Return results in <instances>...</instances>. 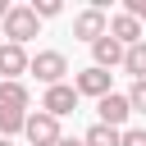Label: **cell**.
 Returning <instances> with one entry per match:
<instances>
[{
	"instance_id": "obj_6",
	"label": "cell",
	"mask_w": 146,
	"mask_h": 146,
	"mask_svg": "<svg viewBox=\"0 0 146 146\" xmlns=\"http://www.w3.org/2000/svg\"><path fill=\"white\" fill-rule=\"evenodd\" d=\"M41 110H46L50 119H64V114H73V110H78V91H73V82L46 87V96H41Z\"/></svg>"
},
{
	"instance_id": "obj_2",
	"label": "cell",
	"mask_w": 146,
	"mask_h": 146,
	"mask_svg": "<svg viewBox=\"0 0 146 146\" xmlns=\"http://www.w3.org/2000/svg\"><path fill=\"white\" fill-rule=\"evenodd\" d=\"M27 73H32L36 82H46V87H59L64 73H68V59H64V50H36V55L27 59Z\"/></svg>"
},
{
	"instance_id": "obj_21",
	"label": "cell",
	"mask_w": 146,
	"mask_h": 146,
	"mask_svg": "<svg viewBox=\"0 0 146 146\" xmlns=\"http://www.w3.org/2000/svg\"><path fill=\"white\" fill-rule=\"evenodd\" d=\"M0 146H14V141H9V137H0Z\"/></svg>"
},
{
	"instance_id": "obj_5",
	"label": "cell",
	"mask_w": 146,
	"mask_h": 146,
	"mask_svg": "<svg viewBox=\"0 0 146 146\" xmlns=\"http://www.w3.org/2000/svg\"><path fill=\"white\" fill-rule=\"evenodd\" d=\"M105 27H110V18H105V9H96V5H87V9L73 18V36H78V41H87V46H91V41H100V36H105Z\"/></svg>"
},
{
	"instance_id": "obj_12",
	"label": "cell",
	"mask_w": 146,
	"mask_h": 146,
	"mask_svg": "<svg viewBox=\"0 0 146 146\" xmlns=\"http://www.w3.org/2000/svg\"><path fill=\"white\" fill-rule=\"evenodd\" d=\"M123 73H132V82L146 78V41H137V46L123 50Z\"/></svg>"
},
{
	"instance_id": "obj_11",
	"label": "cell",
	"mask_w": 146,
	"mask_h": 146,
	"mask_svg": "<svg viewBox=\"0 0 146 146\" xmlns=\"http://www.w3.org/2000/svg\"><path fill=\"white\" fill-rule=\"evenodd\" d=\"M27 105H32V91H27L23 82H0V110H18V114H27Z\"/></svg>"
},
{
	"instance_id": "obj_8",
	"label": "cell",
	"mask_w": 146,
	"mask_h": 146,
	"mask_svg": "<svg viewBox=\"0 0 146 146\" xmlns=\"http://www.w3.org/2000/svg\"><path fill=\"white\" fill-rule=\"evenodd\" d=\"M105 32H110V36H114V41H119L123 50H128V46H137V41H146V27H141V23L132 18V14H123V9H119V14L110 18V27H105Z\"/></svg>"
},
{
	"instance_id": "obj_19",
	"label": "cell",
	"mask_w": 146,
	"mask_h": 146,
	"mask_svg": "<svg viewBox=\"0 0 146 146\" xmlns=\"http://www.w3.org/2000/svg\"><path fill=\"white\" fill-rule=\"evenodd\" d=\"M55 146H82V137H59Z\"/></svg>"
},
{
	"instance_id": "obj_20",
	"label": "cell",
	"mask_w": 146,
	"mask_h": 146,
	"mask_svg": "<svg viewBox=\"0 0 146 146\" xmlns=\"http://www.w3.org/2000/svg\"><path fill=\"white\" fill-rule=\"evenodd\" d=\"M5 14H9V0H0V23H5Z\"/></svg>"
},
{
	"instance_id": "obj_15",
	"label": "cell",
	"mask_w": 146,
	"mask_h": 146,
	"mask_svg": "<svg viewBox=\"0 0 146 146\" xmlns=\"http://www.w3.org/2000/svg\"><path fill=\"white\" fill-rule=\"evenodd\" d=\"M123 96H128V110H132V114H146V78H141V82H132Z\"/></svg>"
},
{
	"instance_id": "obj_4",
	"label": "cell",
	"mask_w": 146,
	"mask_h": 146,
	"mask_svg": "<svg viewBox=\"0 0 146 146\" xmlns=\"http://www.w3.org/2000/svg\"><path fill=\"white\" fill-rule=\"evenodd\" d=\"M114 73H105V68H96V64H87L82 73H73V91H78V100L82 96H91V100H100V96H110L114 87Z\"/></svg>"
},
{
	"instance_id": "obj_10",
	"label": "cell",
	"mask_w": 146,
	"mask_h": 146,
	"mask_svg": "<svg viewBox=\"0 0 146 146\" xmlns=\"http://www.w3.org/2000/svg\"><path fill=\"white\" fill-rule=\"evenodd\" d=\"M91 59H96V68H105V73H110L114 64H123V46H119V41L105 32L100 41H91Z\"/></svg>"
},
{
	"instance_id": "obj_14",
	"label": "cell",
	"mask_w": 146,
	"mask_h": 146,
	"mask_svg": "<svg viewBox=\"0 0 146 146\" xmlns=\"http://www.w3.org/2000/svg\"><path fill=\"white\" fill-rule=\"evenodd\" d=\"M23 123H27V114H18V110H0V137H18Z\"/></svg>"
},
{
	"instance_id": "obj_18",
	"label": "cell",
	"mask_w": 146,
	"mask_h": 146,
	"mask_svg": "<svg viewBox=\"0 0 146 146\" xmlns=\"http://www.w3.org/2000/svg\"><path fill=\"white\" fill-rule=\"evenodd\" d=\"M123 14H132V18L146 27V0H128V5H123Z\"/></svg>"
},
{
	"instance_id": "obj_3",
	"label": "cell",
	"mask_w": 146,
	"mask_h": 146,
	"mask_svg": "<svg viewBox=\"0 0 146 146\" xmlns=\"http://www.w3.org/2000/svg\"><path fill=\"white\" fill-rule=\"evenodd\" d=\"M23 137L32 146H55L64 132H59V119H50L46 110H27V123H23Z\"/></svg>"
},
{
	"instance_id": "obj_16",
	"label": "cell",
	"mask_w": 146,
	"mask_h": 146,
	"mask_svg": "<svg viewBox=\"0 0 146 146\" xmlns=\"http://www.w3.org/2000/svg\"><path fill=\"white\" fill-rule=\"evenodd\" d=\"M27 9H32V14H36V18H55V14H59V9H64V5H59V0H32V5H27Z\"/></svg>"
},
{
	"instance_id": "obj_1",
	"label": "cell",
	"mask_w": 146,
	"mask_h": 146,
	"mask_svg": "<svg viewBox=\"0 0 146 146\" xmlns=\"http://www.w3.org/2000/svg\"><path fill=\"white\" fill-rule=\"evenodd\" d=\"M5 36H9V46H27L32 36H41V18L27 9V5H9V14H5Z\"/></svg>"
},
{
	"instance_id": "obj_7",
	"label": "cell",
	"mask_w": 146,
	"mask_h": 146,
	"mask_svg": "<svg viewBox=\"0 0 146 146\" xmlns=\"http://www.w3.org/2000/svg\"><path fill=\"white\" fill-rule=\"evenodd\" d=\"M96 114H100V123H105V128L123 132V123H128V114H132V110H128V96H123V91H110V96H100V100H96Z\"/></svg>"
},
{
	"instance_id": "obj_9",
	"label": "cell",
	"mask_w": 146,
	"mask_h": 146,
	"mask_svg": "<svg viewBox=\"0 0 146 146\" xmlns=\"http://www.w3.org/2000/svg\"><path fill=\"white\" fill-rule=\"evenodd\" d=\"M27 59H32V55H27L23 46H9V41H5V46H0V82H23Z\"/></svg>"
},
{
	"instance_id": "obj_13",
	"label": "cell",
	"mask_w": 146,
	"mask_h": 146,
	"mask_svg": "<svg viewBox=\"0 0 146 146\" xmlns=\"http://www.w3.org/2000/svg\"><path fill=\"white\" fill-rule=\"evenodd\" d=\"M82 146H119V132L105 128V123H91V128L82 132Z\"/></svg>"
},
{
	"instance_id": "obj_17",
	"label": "cell",
	"mask_w": 146,
	"mask_h": 146,
	"mask_svg": "<svg viewBox=\"0 0 146 146\" xmlns=\"http://www.w3.org/2000/svg\"><path fill=\"white\" fill-rule=\"evenodd\" d=\"M119 146H146V128H123L119 132Z\"/></svg>"
}]
</instances>
